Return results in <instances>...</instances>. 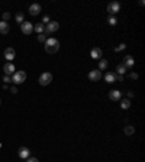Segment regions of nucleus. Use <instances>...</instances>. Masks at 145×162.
Instances as JSON below:
<instances>
[{
	"mask_svg": "<svg viewBox=\"0 0 145 162\" xmlns=\"http://www.w3.org/2000/svg\"><path fill=\"white\" fill-rule=\"evenodd\" d=\"M58 49H60V42L55 38H49L45 40V51L48 54H55Z\"/></svg>",
	"mask_w": 145,
	"mask_h": 162,
	"instance_id": "f257e3e1",
	"label": "nucleus"
},
{
	"mask_svg": "<svg viewBox=\"0 0 145 162\" xmlns=\"http://www.w3.org/2000/svg\"><path fill=\"white\" fill-rule=\"evenodd\" d=\"M26 80V73L25 71H15V74H13V77H12V81L18 85V84H22L23 81Z\"/></svg>",
	"mask_w": 145,
	"mask_h": 162,
	"instance_id": "f03ea898",
	"label": "nucleus"
},
{
	"mask_svg": "<svg viewBox=\"0 0 145 162\" xmlns=\"http://www.w3.org/2000/svg\"><path fill=\"white\" fill-rule=\"evenodd\" d=\"M58 29H60V23H58V22H55V20H51L48 25H45V31H44V34L49 35V34L57 32Z\"/></svg>",
	"mask_w": 145,
	"mask_h": 162,
	"instance_id": "7ed1b4c3",
	"label": "nucleus"
},
{
	"mask_svg": "<svg viewBox=\"0 0 145 162\" xmlns=\"http://www.w3.org/2000/svg\"><path fill=\"white\" fill-rule=\"evenodd\" d=\"M51 81H52V74H51V73H44V74H41L38 82H39L41 85H48Z\"/></svg>",
	"mask_w": 145,
	"mask_h": 162,
	"instance_id": "20e7f679",
	"label": "nucleus"
},
{
	"mask_svg": "<svg viewBox=\"0 0 145 162\" xmlns=\"http://www.w3.org/2000/svg\"><path fill=\"white\" fill-rule=\"evenodd\" d=\"M120 10V3L119 1H112L108 4V12L110 13V16H113L115 13H118Z\"/></svg>",
	"mask_w": 145,
	"mask_h": 162,
	"instance_id": "39448f33",
	"label": "nucleus"
},
{
	"mask_svg": "<svg viewBox=\"0 0 145 162\" xmlns=\"http://www.w3.org/2000/svg\"><path fill=\"white\" fill-rule=\"evenodd\" d=\"M20 31H22L25 35H31L32 31H34V26H32L31 22H23V23L20 25Z\"/></svg>",
	"mask_w": 145,
	"mask_h": 162,
	"instance_id": "423d86ee",
	"label": "nucleus"
},
{
	"mask_svg": "<svg viewBox=\"0 0 145 162\" xmlns=\"http://www.w3.org/2000/svg\"><path fill=\"white\" fill-rule=\"evenodd\" d=\"M102 78V71L100 70H93L89 73V80L90 81H99Z\"/></svg>",
	"mask_w": 145,
	"mask_h": 162,
	"instance_id": "0eeeda50",
	"label": "nucleus"
},
{
	"mask_svg": "<svg viewBox=\"0 0 145 162\" xmlns=\"http://www.w3.org/2000/svg\"><path fill=\"white\" fill-rule=\"evenodd\" d=\"M3 71H4V75H13L16 70H15V65L12 62H7V64H4Z\"/></svg>",
	"mask_w": 145,
	"mask_h": 162,
	"instance_id": "6e6552de",
	"label": "nucleus"
},
{
	"mask_svg": "<svg viewBox=\"0 0 145 162\" xmlns=\"http://www.w3.org/2000/svg\"><path fill=\"white\" fill-rule=\"evenodd\" d=\"M15 55H16V52H15V49H13V48H10V46H9V48H6V49H4V58H6L9 62H10L12 59H15Z\"/></svg>",
	"mask_w": 145,
	"mask_h": 162,
	"instance_id": "1a4fd4ad",
	"label": "nucleus"
},
{
	"mask_svg": "<svg viewBox=\"0 0 145 162\" xmlns=\"http://www.w3.org/2000/svg\"><path fill=\"white\" fill-rule=\"evenodd\" d=\"M122 64L126 67V70H129V68H132V67L135 65V61H134L132 55H126V57L123 58V62H122Z\"/></svg>",
	"mask_w": 145,
	"mask_h": 162,
	"instance_id": "9d476101",
	"label": "nucleus"
},
{
	"mask_svg": "<svg viewBox=\"0 0 145 162\" xmlns=\"http://www.w3.org/2000/svg\"><path fill=\"white\" fill-rule=\"evenodd\" d=\"M19 156H20V159H28L31 156V151L26 146H20L19 148Z\"/></svg>",
	"mask_w": 145,
	"mask_h": 162,
	"instance_id": "9b49d317",
	"label": "nucleus"
},
{
	"mask_svg": "<svg viewBox=\"0 0 145 162\" xmlns=\"http://www.w3.org/2000/svg\"><path fill=\"white\" fill-rule=\"evenodd\" d=\"M120 97H122V93H120L119 90H110V91H109V98H110V100L118 101V100H120Z\"/></svg>",
	"mask_w": 145,
	"mask_h": 162,
	"instance_id": "f8f14e48",
	"label": "nucleus"
},
{
	"mask_svg": "<svg viewBox=\"0 0 145 162\" xmlns=\"http://www.w3.org/2000/svg\"><path fill=\"white\" fill-rule=\"evenodd\" d=\"M90 55H92V58H94V59H102V55H103V52H102V49H100V48L94 46V48L92 49Z\"/></svg>",
	"mask_w": 145,
	"mask_h": 162,
	"instance_id": "ddd939ff",
	"label": "nucleus"
},
{
	"mask_svg": "<svg viewBox=\"0 0 145 162\" xmlns=\"http://www.w3.org/2000/svg\"><path fill=\"white\" fill-rule=\"evenodd\" d=\"M39 12H41V4H38V3H34V4H31V6H29V13H31L32 16H36V15H39Z\"/></svg>",
	"mask_w": 145,
	"mask_h": 162,
	"instance_id": "4468645a",
	"label": "nucleus"
},
{
	"mask_svg": "<svg viewBox=\"0 0 145 162\" xmlns=\"http://www.w3.org/2000/svg\"><path fill=\"white\" fill-rule=\"evenodd\" d=\"M9 31H10L9 23L1 20V22H0V34H1V35H7V34H9Z\"/></svg>",
	"mask_w": 145,
	"mask_h": 162,
	"instance_id": "2eb2a0df",
	"label": "nucleus"
},
{
	"mask_svg": "<svg viewBox=\"0 0 145 162\" xmlns=\"http://www.w3.org/2000/svg\"><path fill=\"white\" fill-rule=\"evenodd\" d=\"M105 81L109 82V84H110V82H115V81H116V74H115V73H108V74L105 75Z\"/></svg>",
	"mask_w": 145,
	"mask_h": 162,
	"instance_id": "dca6fc26",
	"label": "nucleus"
},
{
	"mask_svg": "<svg viewBox=\"0 0 145 162\" xmlns=\"http://www.w3.org/2000/svg\"><path fill=\"white\" fill-rule=\"evenodd\" d=\"M116 73H118V75H123V74L126 73V67H125L123 64H119V65L116 67Z\"/></svg>",
	"mask_w": 145,
	"mask_h": 162,
	"instance_id": "f3484780",
	"label": "nucleus"
},
{
	"mask_svg": "<svg viewBox=\"0 0 145 162\" xmlns=\"http://www.w3.org/2000/svg\"><path fill=\"white\" fill-rule=\"evenodd\" d=\"M120 107L125 110V109H129L131 107V100L129 98H123V100H120Z\"/></svg>",
	"mask_w": 145,
	"mask_h": 162,
	"instance_id": "a211bd4d",
	"label": "nucleus"
},
{
	"mask_svg": "<svg viewBox=\"0 0 145 162\" xmlns=\"http://www.w3.org/2000/svg\"><path fill=\"white\" fill-rule=\"evenodd\" d=\"M34 31H35L36 34H44V31H45L44 23H36L35 26H34Z\"/></svg>",
	"mask_w": 145,
	"mask_h": 162,
	"instance_id": "6ab92c4d",
	"label": "nucleus"
},
{
	"mask_svg": "<svg viewBox=\"0 0 145 162\" xmlns=\"http://www.w3.org/2000/svg\"><path fill=\"white\" fill-rule=\"evenodd\" d=\"M99 68H100V70H106V68H108V61H106L105 58L99 59Z\"/></svg>",
	"mask_w": 145,
	"mask_h": 162,
	"instance_id": "aec40b11",
	"label": "nucleus"
},
{
	"mask_svg": "<svg viewBox=\"0 0 145 162\" xmlns=\"http://www.w3.org/2000/svg\"><path fill=\"white\" fill-rule=\"evenodd\" d=\"M123 132H125V135H128V136H131V135H134V132H135V129H134V126H126V127L123 129Z\"/></svg>",
	"mask_w": 145,
	"mask_h": 162,
	"instance_id": "412c9836",
	"label": "nucleus"
},
{
	"mask_svg": "<svg viewBox=\"0 0 145 162\" xmlns=\"http://www.w3.org/2000/svg\"><path fill=\"white\" fill-rule=\"evenodd\" d=\"M15 19H16V22L19 23V25H22L23 23V13H16V16H15Z\"/></svg>",
	"mask_w": 145,
	"mask_h": 162,
	"instance_id": "4be33fe9",
	"label": "nucleus"
},
{
	"mask_svg": "<svg viewBox=\"0 0 145 162\" xmlns=\"http://www.w3.org/2000/svg\"><path fill=\"white\" fill-rule=\"evenodd\" d=\"M108 22H109V25H112V26H115V25H116V22H118V20H116V17H115V16H109Z\"/></svg>",
	"mask_w": 145,
	"mask_h": 162,
	"instance_id": "5701e85b",
	"label": "nucleus"
},
{
	"mask_svg": "<svg viewBox=\"0 0 145 162\" xmlns=\"http://www.w3.org/2000/svg\"><path fill=\"white\" fill-rule=\"evenodd\" d=\"M45 40H46V35H44V34H39V35H38V42H42V43H44Z\"/></svg>",
	"mask_w": 145,
	"mask_h": 162,
	"instance_id": "b1692460",
	"label": "nucleus"
},
{
	"mask_svg": "<svg viewBox=\"0 0 145 162\" xmlns=\"http://www.w3.org/2000/svg\"><path fill=\"white\" fill-rule=\"evenodd\" d=\"M1 17H3V22H7V20L10 19V13H9V12H4Z\"/></svg>",
	"mask_w": 145,
	"mask_h": 162,
	"instance_id": "393cba45",
	"label": "nucleus"
},
{
	"mask_svg": "<svg viewBox=\"0 0 145 162\" xmlns=\"http://www.w3.org/2000/svg\"><path fill=\"white\" fill-rule=\"evenodd\" d=\"M125 48H126V45H125V43H120L118 48H115V52H119V51H122V49H125Z\"/></svg>",
	"mask_w": 145,
	"mask_h": 162,
	"instance_id": "a878e982",
	"label": "nucleus"
},
{
	"mask_svg": "<svg viewBox=\"0 0 145 162\" xmlns=\"http://www.w3.org/2000/svg\"><path fill=\"white\" fill-rule=\"evenodd\" d=\"M49 22H51V20H49V16H46V15H45V16L42 17V23H46V25H48Z\"/></svg>",
	"mask_w": 145,
	"mask_h": 162,
	"instance_id": "bb28decb",
	"label": "nucleus"
},
{
	"mask_svg": "<svg viewBox=\"0 0 145 162\" xmlns=\"http://www.w3.org/2000/svg\"><path fill=\"white\" fill-rule=\"evenodd\" d=\"M3 81H4V84H7V82L12 81V77H10V75H4V77H3Z\"/></svg>",
	"mask_w": 145,
	"mask_h": 162,
	"instance_id": "cd10ccee",
	"label": "nucleus"
},
{
	"mask_svg": "<svg viewBox=\"0 0 145 162\" xmlns=\"http://www.w3.org/2000/svg\"><path fill=\"white\" fill-rule=\"evenodd\" d=\"M25 162H39V161H38L36 158H31V156H29L28 159H25Z\"/></svg>",
	"mask_w": 145,
	"mask_h": 162,
	"instance_id": "c85d7f7f",
	"label": "nucleus"
},
{
	"mask_svg": "<svg viewBox=\"0 0 145 162\" xmlns=\"http://www.w3.org/2000/svg\"><path fill=\"white\" fill-rule=\"evenodd\" d=\"M129 77H131L132 80H137V78H138V74H137V73H131V75H129Z\"/></svg>",
	"mask_w": 145,
	"mask_h": 162,
	"instance_id": "c756f323",
	"label": "nucleus"
},
{
	"mask_svg": "<svg viewBox=\"0 0 145 162\" xmlns=\"http://www.w3.org/2000/svg\"><path fill=\"white\" fill-rule=\"evenodd\" d=\"M10 93H12V94H16V93H18V88H16L15 85H13V87H10Z\"/></svg>",
	"mask_w": 145,
	"mask_h": 162,
	"instance_id": "7c9ffc66",
	"label": "nucleus"
},
{
	"mask_svg": "<svg viewBox=\"0 0 145 162\" xmlns=\"http://www.w3.org/2000/svg\"><path fill=\"white\" fill-rule=\"evenodd\" d=\"M116 80H118V81H123V75H116Z\"/></svg>",
	"mask_w": 145,
	"mask_h": 162,
	"instance_id": "2f4dec72",
	"label": "nucleus"
},
{
	"mask_svg": "<svg viewBox=\"0 0 145 162\" xmlns=\"http://www.w3.org/2000/svg\"><path fill=\"white\" fill-rule=\"evenodd\" d=\"M134 96H135V94H134V91H128V97H129V98H131V97H134Z\"/></svg>",
	"mask_w": 145,
	"mask_h": 162,
	"instance_id": "473e14b6",
	"label": "nucleus"
}]
</instances>
